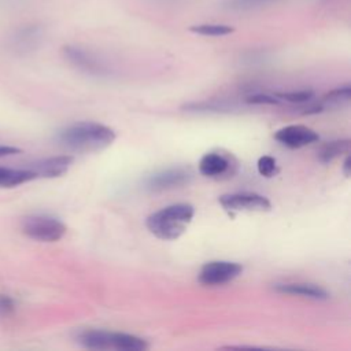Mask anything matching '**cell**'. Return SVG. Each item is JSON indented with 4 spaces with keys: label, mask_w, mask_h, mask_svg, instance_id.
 <instances>
[{
    "label": "cell",
    "mask_w": 351,
    "mask_h": 351,
    "mask_svg": "<svg viewBox=\"0 0 351 351\" xmlns=\"http://www.w3.org/2000/svg\"><path fill=\"white\" fill-rule=\"evenodd\" d=\"M115 140V132L99 122L81 121L71 123L56 134V141L75 152H96L107 148Z\"/></svg>",
    "instance_id": "obj_1"
},
{
    "label": "cell",
    "mask_w": 351,
    "mask_h": 351,
    "mask_svg": "<svg viewBox=\"0 0 351 351\" xmlns=\"http://www.w3.org/2000/svg\"><path fill=\"white\" fill-rule=\"evenodd\" d=\"M195 208L188 203L170 204L151 214L145 225L148 230L160 240H176L191 223Z\"/></svg>",
    "instance_id": "obj_2"
},
{
    "label": "cell",
    "mask_w": 351,
    "mask_h": 351,
    "mask_svg": "<svg viewBox=\"0 0 351 351\" xmlns=\"http://www.w3.org/2000/svg\"><path fill=\"white\" fill-rule=\"evenodd\" d=\"M66 225L60 219L49 215L36 214L29 215L22 221V232L36 241H58L66 234Z\"/></svg>",
    "instance_id": "obj_3"
},
{
    "label": "cell",
    "mask_w": 351,
    "mask_h": 351,
    "mask_svg": "<svg viewBox=\"0 0 351 351\" xmlns=\"http://www.w3.org/2000/svg\"><path fill=\"white\" fill-rule=\"evenodd\" d=\"M241 271L243 266L240 263L228 261H213L202 266L197 280L203 285H222L239 277Z\"/></svg>",
    "instance_id": "obj_4"
},
{
    "label": "cell",
    "mask_w": 351,
    "mask_h": 351,
    "mask_svg": "<svg viewBox=\"0 0 351 351\" xmlns=\"http://www.w3.org/2000/svg\"><path fill=\"white\" fill-rule=\"evenodd\" d=\"M219 204L228 211H270L271 203L267 197L252 192L226 193L219 196Z\"/></svg>",
    "instance_id": "obj_5"
},
{
    "label": "cell",
    "mask_w": 351,
    "mask_h": 351,
    "mask_svg": "<svg viewBox=\"0 0 351 351\" xmlns=\"http://www.w3.org/2000/svg\"><path fill=\"white\" fill-rule=\"evenodd\" d=\"M237 162L229 154L222 152H207L199 162V171L202 176L208 178L232 177L236 173Z\"/></svg>",
    "instance_id": "obj_6"
},
{
    "label": "cell",
    "mask_w": 351,
    "mask_h": 351,
    "mask_svg": "<svg viewBox=\"0 0 351 351\" xmlns=\"http://www.w3.org/2000/svg\"><path fill=\"white\" fill-rule=\"evenodd\" d=\"M193 174L185 167H171L149 176L145 180V188L152 192H162L178 188L191 182Z\"/></svg>",
    "instance_id": "obj_7"
},
{
    "label": "cell",
    "mask_w": 351,
    "mask_h": 351,
    "mask_svg": "<svg viewBox=\"0 0 351 351\" xmlns=\"http://www.w3.org/2000/svg\"><path fill=\"white\" fill-rule=\"evenodd\" d=\"M274 138L288 148H302L319 140V136L313 129L303 125H289L276 132Z\"/></svg>",
    "instance_id": "obj_8"
},
{
    "label": "cell",
    "mask_w": 351,
    "mask_h": 351,
    "mask_svg": "<svg viewBox=\"0 0 351 351\" xmlns=\"http://www.w3.org/2000/svg\"><path fill=\"white\" fill-rule=\"evenodd\" d=\"M64 58L77 69L88 73V74H96L103 75L107 73L106 66L89 51L75 47V45H67L63 48Z\"/></svg>",
    "instance_id": "obj_9"
},
{
    "label": "cell",
    "mask_w": 351,
    "mask_h": 351,
    "mask_svg": "<svg viewBox=\"0 0 351 351\" xmlns=\"http://www.w3.org/2000/svg\"><path fill=\"white\" fill-rule=\"evenodd\" d=\"M73 162H74V156L71 155H56V156L38 159L30 163L27 169L32 170L36 174V177L55 178L67 173Z\"/></svg>",
    "instance_id": "obj_10"
},
{
    "label": "cell",
    "mask_w": 351,
    "mask_h": 351,
    "mask_svg": "<svg viewBox=\"0 0 351 351\" xmlns=\"http://www.w3.org/2000/svg\"><path fill=\"white\" fill-rule=\"evenodd\" d=\"M274 289L280 293H288V295H298L303 298H310L315 300H325L329 298V293L326 289L317 284L310 282H284V284H276Z\"/></svg>",
    "instance_id": "obj_11"
},
{
    "label": "cell",
    "mask_w": 351,
    "mask_h": 351,
    "mask_svg": "<svg viewBox=\"0 0 351 351\" xmlns=\"http://www.w3.org/2000/svg\"><path fill=\"white\" fill-rule=\"evenodd\" d=\"M108 346L110 348L119 351H145L149 347L147 340L122 332H110Z\"/></svg>",
    "instance_id": "obj_12"
},
{
    "label": "cell",
    "mask_w": 351,
    "mask_h": 351,
    "mask_svg": "<svg viewBox=\"0 0 351 351\" xmlns=\"http://www.w3.org/2000/svg\"><path fill=\"white\" fill-rule=\"evenodd\" d=\"M110 332L101 329H82L77 333L75 340L85 348L92 350H107Z\"/></svg>",
    "instance_id": "obj_13"
},
{
    "label": "cell",
    "mask_w": 351,
    "mask_h": 351,
    "mask_svg": "<svg viewBox=\"0 0 351 351\" xmlns=\"http://www.w3.org/2000/svg\"><path fill=\"white\" fill-rule=\"evenodd\" d=\"M37 178L36 174L26 169H12V167H0V186H16Z\"/></svg>",
    "instance_id": "obj_14"
},
{
    "label": "cell",
    "mask_w": 351,
    "mask_h": 351,
    "mask_svg": "<svg viewBox=\"0 0 351 351\" xmlns=\"http://www.w3.org/2000/svg\"><path fill=\"white\" fill-rule=\"evenodd\" d=\"M350 149V140L344 138V140H333V141H328L325 143L319 149H318V159L322 163H329L333 159L348 154Z\"/></svg>",
    "instance_id": "obj_15"
},
{
    "label": "cell",
    "mask_w": 351,
    "mask_h": 351,
    "mask_svg": "<svg viewBox=\"0 0 351 351\" xmlns=\"http://www.w3.org/2000/svg\"><path fill=\"white\" fill-rule=\"evenodd\" d=\"M351 99V86L348 84L346 85H341V86H337L335 89H332L330 92H328L319 106L324 108H328V107H339V106H344L350 101Z\"/></svg>",
    "instance_id": "obj_16"
},
{
    "label": "cell",
    "mask_w": 351,
    "mask_h": 351,
    "mask_svg": "<svg viewBox=\"0 0 351 351\" xmlns=\"http://www.w3.org/2000/svg\"><path fill=\"white\" fill-rule=\"evenodd\" d=\"M191 32L200 34V36H207V37H222L228 36L233 32L232 26L228 25H218V23H204V25H196L191 27Z\"/></svg>",
    "instance_id": "obj_17"
},
{
    "label": "cell",
    "mask_w": 351,
    "mask_h": 351,
    "mask_svg": "<svg viewBox=\"0 0 351 351\" xmlns=\"http://www.w3.org/2000/svg\"><path fill=\"white\" fill-rule=\"evenodd\" d=\"M274 96L281 101H291V103H306L314 97V92L310 89H303V90H295V92H277Z\"/></svg>",
    "instance_id": "obj_18"
},
{
    "label": "cell",
    "mask_w": 351,
    "mask_h": 351,
    "mask_svg": "<svg viewBox=\"0 0 351 351\" xmlns=\"http://www.w3.org/2000/svg\"><path fill=\"white\" fill-rule=\"evenodd\" d=\"M258 171L261 176L270 178L278 173V166L276 163V159L270 155H263L258 159Z\"/></svg>",
    "instance_id": "obj_19"
},
{
    "label": "cell",
    "mask_w": 351,
    "mask_h": 351,
    "mask_svg": "<svg viewBox=\"0 0 351 351\" xmlns=\"http://www.w3.org/2000/svg\"><path fill=\"white\" fill-rule=\"evenodd\" d=\"M15 302L11 296L0 293V315L8 317L15 311Z\"/></svg>",
    "instance_id": "obj_20"
},
{
    "label": "cell",
    "mask_w": 351,
    "mask_h": 351,
    "mask_svg": "<svg viewBox=\"0 0 351 351\" xmlns=\"http://www.w3.org/2000/svg\"><path fill=\"white\" fill-rule=\"evenodd\" d=\"M251 104H278L280 100L274 95H252L245 99Z\"/></svg>",
    "instance_id": "obj_21"
},
{
    "label": "cell",
    "mask_w": 351,
    "mask_h": 351,
    "mask_svg": "<svg viewBox=\"0 0 351 351\" xmlns=\"http://www.w3.org/2000/svg\"><path fill=\"white\" fill-rule=\"evenodd\" d=\"M21 149L16 147H11V145H0V158L3 156H10V155H15L19 154Z\"/></svg>",
    "instance_id": "obj_22"
},
{
    "label": "cell",
    "mask_w": 351,
    "mask_h": 351,
    "mask_svg": "<svg viewBox=\"0 0 351 351\" xmlns=\"http://www.w3.org/2000/svg\"><path fill=\"white\" fill-rule=\"evenodd\" d=\"M341 171L346 177H350V174H351V159H350L348 154H346V156H344V160L341 165Z\"/></svg>",
    "instance_id": "obj_23"
},
{
    "label": "cell",
    "mask_w": 351,
    "mask_h": 351,
    "mask_svg": "<svg viewBox=\"0 0 351 351\" xmlns=\"http://www.w3.org/2000/svg\"><path fill=\"white\" fill-rule=\"evenodd\" d=\"M233 4L236 5H240V7H244V5H252V4H259L262 1H266V0H232Z\"/></svg>",
    "instance_id": "obj_24"
}]
</instances>
